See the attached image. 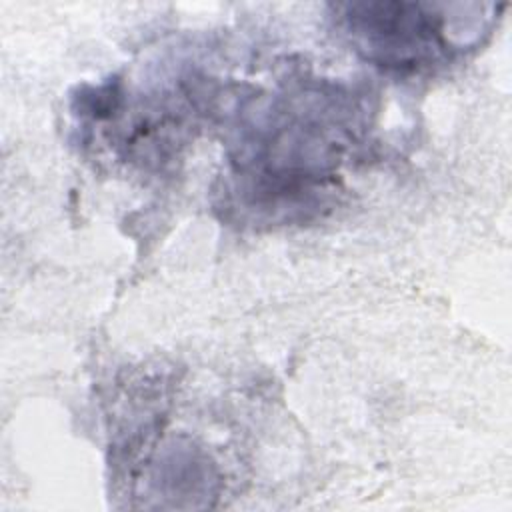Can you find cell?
Returning <instances> with one entry per match:
<instances>
[{"instance_id": "cell-1", "label": "cell", "mask_w": 512, "mask_h": 512, "mask_svg": "<svg viewBox=\"0 0 512 512\" xmlns=\"http://www.w3.org/2000/svg\"><path fill=\"white\" fill-rule=\"evenodd\" d=\"M336 10L356 50L378 66L402 72L422 70L454 50L440 4L350 2Z\"/></svg>"}]
</instances>
